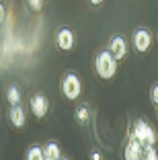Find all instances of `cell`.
Here are the masks:
<instances>
[{
  "instance_id": "cell-1",
  "label": "cell",
  "mask_w": 158,
  "mask_h": 160,
  "mask_svg": "<svg viewBox=\"0 0 158 160\" xmlns=\"http://www.w3.org/2000/svg\"><path fill=\"white\" fill-rule=\"evenodd\" d=\"M94 72L101 80H111L113 76L117 74V60L111 56L109 49L101 52L94 60Z\"/></svg>"
},
{
  "instance_id": "cell-2",
  "label": "cell",
  "mask_w": 158,
  "mask_h": 160,
  "mask_svg": "<svg viewBox=\"0 0 158 160\" xmlns=\"http://www.w3.org/2000/svg\"><path fill=\"white\" fill-rule=\"evenodd\" d=\"M130 138H135V140H140L142 144H156V140H158L154 127L150 125V123L142 121V119L134 121V125H131V129H130Z\"/></svg>"
},
{
  "instance_id": "cell-3",
  "label": "cell",
  "mask_w": 158,
  "mask_h": 160,
  "mask_svg": "<svg viewBox=\"0 0 158 160\" xmlns=\"http://www.w3.org/2000/svg\"><path fill=\"white\" fill-rule=\"evenodd\" d=\"M62 94H64L68 101H76L82 94V80L74 74V72H68V74L62 78Z\"/></svg>"
},
{
  "instance_id": "cell-4",
  "label": "cell",
  "mask_w": 158,
  "mask_h": 160,
  "mask_svg": "<svg viewBox=\"0 0 158 160\" xmlns=\"http://www.w3.org/2000/svg\"><path fill=\"white\" fill-rule=\"evenodd\" d=\"M31 113L37 119H43L47 113H49V101L43 92H37L31 97Z\"/></svg>"
},
{
  "instance_id": "cell-5",
  "label": "cell",
  "mask_w": 158,
  "mask_h": 160,
  "mask_svg": "<svg viewBox=\"0 0 158 160\" xmlns=\"http://www.w3.org/2000/svg\"><path fill=\"white\" fill-rule=\"evenodd\" d=\"M76 43V37H74V31L68 27H62L60 31L56 33V45L58 49H62V52H70L72 47H74Z\"/></svg>"
},
{
  "instance_id": "cell-6",
  "label": "cell",
  "mask_w": 158,
  "mask_h": 160,
  "mask_svg": "<svg viewBox=\"0 0 158 160\" xmlns=\"http://www.w3.org/2000/svg\"><path fill=\"white\" fill-rule=\"evenodd\" d=\"M152 45V33L148 29H138L134 33V47L138 53H146Z\"/></svg>"
},
{
  "instance_id": "cell-7",
  "label": "cell",
  "mask_w": 158,
  "mask_h": 160,
  "mask_svg": "<svg viewBox=\"0 0 158 160\" xmlns=\"http://www.w3.org/2000/svg\"><path fill=\"white\" fill-rule=\"evenodd\" d=\"M107 49L111 52V56L115 58L117 62L123 60V58L127 56V43H125V39L121 37V35H113L111 41H109V47H107Z\"/></svg>"
},
{
  "instance_id": "cell-8",
  "label": "cell",
  "mask_w": 158,
  "mask_h": 160,
  "mask_svg": "<svg viewBox=\"0 0 158 160\" xmlns=\"http://www.w3.org/2000/svg\"><path fill=\"white\" fill-rule=\"evenodd\" d=\"M142 150H144V144L135 138H130V142L123 148V158L125 160H140L142 158Z\"/></svg>"
},
{
  "instance_id": "cell-9",
  "label": "cell",
  "mask_w": 158,
  "mask_h": 160,
  "mask_svg": "<svg viewBox=\"0 0 158 160\" xmlns=\"http://www.w3.org/2000/svg\"><path fill=\"white\" fill-rule=\"evenodd\" d=\"M8 119H10V123H13L14 127H23V125H25V121H27V115H25L21 103L10 105V109H8Z\"/></svg>"
},
{
  "instance_id": "cell-10",
  "label": "cell",
  "mask_w": 158,
  "mask_h": 160,
  "mask_svg": "<svg viewBox=\"0 0 158 160\" xmlns=\"http://www.w3.org/2000/svg\"><path fill=\"white\" fill-rule=\"evenodd\" d=\"M43 158L45 160H60L62 158V148L56 142H47L43 146Z\"/></svg>"
},
{
  "instance_id": "cell-11",
  "label": "cell",
  "mask_w": 158,
  "mask_h": 160,
  "mask_svg": "<svg viewBox=\"0 0 158 160\" xmlns=\"http://www.w3.org/2000/svg\"><path fill=\"white\" fill-rule=\"evenodd\" d=\"M74 119L80 123V125H84V123H89L90 121V111L86 105H80V107H76L74 111Z\"/></svg>"
},
{
  "instance_id": "cell-12",
  "label": "cell",
  "mask_w": 158,
  "mask_h": 160,
  "mask_svg": "<svg viewBox=\"0 0 158 160\" xmlns=\"http://www.w3.org/2000/svg\"><path fill=\"white\" fill-rule=\"evenodd\" d=\"M25 158L27 160H45L43 158V148L41 146H29L25 152Z\"/></svg>"
},
{
  "instance_id": "cell-13",
  "label": "cell",
  "mask_w": 158,
  "mask_h": 160,
  "mask_svg": "<svg viewBox=\"0 0 158 160\" xmlns=\"http://www.w3.org/2000/svg\"><path fill=\"white\" fill-rule=\"evenodd\" d=\"M6 101H8V105L21 103V88L19 86H8V90H6Z\"/></svg>"
},
{
  "instance_id": "cell-14",
  "label": "cell",
  "mask_w": 158,
  "mask_h": 160,
  "mask_svg": "<svg viewBox=\"0 0 158 160\" xmlns=\"http://www.w3.org/2000/svg\"><path fill=\"white\" fill-rule=\"evenodd\" d=\"M142 158H146V160H158L156 144H144V150H142Z\"/></svg>"
},
{
  "instance_id": "cell-15",
  "label": "cell",
  "mask_w": 158,
  "mask_h": 160,
  "mask_svg": "<svg viewBox=\"0 0 158 160\" xmlns=\"http://www.w3.org/2000/svg\"><path fill=\"white\" fill-rule=\"evenodd\" d=\"M27 6H29V10H33V12H41L43 0H27Z\"/></svg>"
},
{
  "instance_id": "cell-16",
  "label": "cell",
  "mask_w": 158,
  "mask_h": 160,
  "mask_svg": "<svg viewBox=\"0 0 158 160\" xmlns=\"http://www.w3.org/2000/svg\"><path fill=\"white\" fill-rule=\"evenodd\" d=\"M150 101L158 105V84H154V86H152V90H150Z\"/></svg>"
},
{
  "instance_id": "cell-17",
  "label": "cell",
  "mask_w": 158,
  "mask_h": 160,
  "mask_svg": "<svg viewBox=\"0 0 158 160\" xmlns=\"http://www.w3.org/2000/svg\"><path fill=\"white\" fill-rule=\"evenodd\" d=\"M4 21H6V6L0 2V25L4 23Z\"/></svg>"
},
{
  "instance_id": "cell-18",
  "label": "cell",
  "mask_w": 158,
  "mask_h": 160,
  "mask_svg": "<svg viewBox=\"0 0 158 160\" xmlns=\"http://www.w3.org/2000/svg\"><path fill=\"white\" fill-rule=\"evenodd\" d=\"M90 158H93V160H101L103 154H101V152H93V154H90Z\"/></svg>"
},
{
  "instance_id": "cell-19",
  "label": "cell",
  "mask_w": 158,
  "mask_h": 160,
  "mask_svg": "<svg viewBox=\"0 0 158 160\" xmlns=\"http://www.w3.org/2000/svg\"><path fill=\"white\" fill-rule=\"evenodd\" d=\"M89 2H90V4H94V6H101L105 0H89Z\"/></svg>"
}]
</instances>
